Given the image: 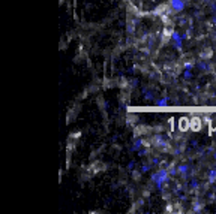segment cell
I'll return each instance as SVG.
<instances>
[{
    "instance_id": "6da1fadb",
    "label": "cell",
    "mask_w": 216,
    "mask_h": 214,
    "mask_svg": "<svg viewBox=\"0 0 216 214\" xmlns=\"http://www.w3.org/2000/svg\"><path fill=\"white\" fill-rule=\"evenodd\" d=\"M168 180V169H159V171L153 175V181L156 183L158 189L162 187V183Z\"/></svg>"
},
{
    "instance_id": "7a4b0ae2",
    "label": "cell",
    "mask_w": 216,
    "mask_h": 214,
    "mask_svg": "<svg viewBox=\"0 0 216 214\" xmlns=\"http://www.w3.org/2000/svg\"><path fill=\"white\" fill-rule=\"evenodd\" d=\"M171 12H174V11L171 9V5L170 3H161L152 14L153 15H158V17H164V15H170Z\"/></svg>"
},
{
    "instance_id": "3957f363",
    "label": "cell",
    "mask_w": 216,
    "mask_h": 214,
    "mask_svg": "<svg viewBox=\"0 0 216 214\" xmlns=\"http://www.w3.org/2000/svg\"><path fill=\"white\" fill-rule=\"evenodd\" d=\"M173 33H174V30H173V27H170V25H165V29L162 30V36H161V41L162 43H167L171 38H173Z\"/></svg>"
},
{
    "instance_id": "277c9868",
    "label": "cell",
    "mask_w": 216,
    "mask_h": 214,
    "mask_svg": "<svg viewBox=\"0 0 216 214\" xmlns=\"http://www.w3.org/2000/svg\"><path fill=\"white\" fill-rule=\"evenodd\" d=\"M105 165H104V163H101L99 162V160H98V162H93L89 168H87V171L89 172H92V174H98L99 171H105Z\"/></svg>"
},
{
    "instance_id": "5b68a950",
    "label": "cell",
    "mask_w": 216,
    "mask_h": 214,
    "mask_svg": "<svg viewBox=\"0 0 216 214\" xmlns=\"http://www.w3.org/2000/svg\"><path fill=\"white\" fill-rule=\"evenodd\" d=\"M170 5L174 12H180L185 9V0H170Z\"/></svg>"
},
{
    "instance_id": "8992f818",
    "label": "cell",
    "mask_w": 216,
    "mask_h": 214,
    "mask_svg": "<svg viewBox=\"0 0 216 214\" xmlns=\"http://www.w3.org/2000/svg\"><path fill=\"white\" fill-rule=\"evenodd\" d=\"M80 108H81V106H80V103H77V105L74 106V108H71V109H69V111H68V117H66V123H71L72 120H75V118H77V114H78V111H80Z\"/></svg>"
},
{
    "instance_id": "52a82bcc",
    "label": "cell",
    "mask_w": 216,
    "mask_h": 214,
    "mask_svg": "<svg viewBox=\"0 0 216 214\" xmlns=\"http://www.w3.org/2000/svg\"><path fill=\"white\" fill-rule=\"evenodd\" d=\"M201 118L200 117H192L191 118V130H194V132H200L201 130Z\"/></svg>"
},
{
    "instance_id": "ba28073f",
    "label": "cell",
    "mask_w": 216,
    "mask_h": 214,
    "mask_svg": "<svg viewBox=\"0 0 216 214\" xmlns=\"http://www.w3.org/2000/svg\"><path fill=\"white\" fill-rule=\"evenodd\" d=\"M152 132V127H146V126H137L134 129V133L137 136H140V135H149V133Z\"/></svg>"
},
{
    "instance_id": "9c48e42d",
    "label": "cell",
    "mask_w": 216,
    "mask_h": 214,
    "mask_svg": "<svg viewBox=\"0 0 216 214\" xmlns=\"http://www.w3.org/2000/svg\"><path fill=\"white\" fill-rule=\"evenodd\" d=\"M179 129L182 130V132L191 129V120H188V118H185V117L180 118V120H179Z\"/></svg>"
},
{
    "instance_id": "30bf717a",
    "label": "cell",
    "mask_w": 216,
    "mask_h": 214,
    "mask_svg": "<svg viewBox=\"0 0 216 214\" xmlns=\"http://www.w3.org/2000/svg\"><path fill=\"white\" fill-rule=\"evenodd\" d=\"M126 123L131 124V126H135V124L138 123V117L137 115H132V114H128L126 115Z\"/></svg>"
},
{
    "instance_id": "8fae6325",
    "label": "cell",
    "mask_w": 216,
    "mask_h": 214,
    "mask_svg": "<svg viewBox=\"0 0 216 214\" xmlns=\"http://www.w3.org/2000/svg\"><path fill=\"white\" fill-rule=\"evenodd\" d=\"M213 56V52H212V48H206L201 51V58H210Z\"/></svg>"
},
{
    "instance_id": "7c38bea8",
    "label": "cell",
    "mask_w": 216,
    "mask_h": 214,
    "mask_svg": "<svg viewBox=\"0 0 216 214\" xmlns=\"http://www.w3.org/2000/svg\"><path fill=\"white\" fill-rule=\"evenodd\" d=\"M186 171H188V166L186 165H180L177 168V172H180V174H186Z\"/></svg>"
},
{
    "instance_id": "4fadbf2b",
    "label": "cell",
    "mask_w": 216,
    "mask_h": 214,
    "mask_svg": "<svg viewBox=\"0 0 216 214\" xmlns=\"http://www.w3.org/2000/svg\"><path fill=\"white\" fill-rule=\"evenodd\" d=\"M215 180H216V169H215V171H210V174H209V181L213 183Z\"/></svg>"
},
{
    "instance_id": "5bb4252c",
    "label": "cell",
    "mask_w": 216,
    "mask_h": 214,
    "mask_svg": "<svg viewBox=\"0 0 216 214\" xmlns=\"http://www.w3.org/2000/svg\"><path fill=\"white\" fill-rule=\"evenodd\" d=\"M167 103H168V97H164L158 102V106H167Z\"/></svg>"
},
{
    "instance_id": "9a60e30c",
    "label": "cell",
    "mask_w": 216,
    "mask_h": 214,
    "mask_svg": "<svg viewBox=\"0 0 216 214\" xmlns=\"http://www.w3.org/2000/svg\"><path fill=\"white\" fill-rule=\"evenodd\" d=\"M80 136H81V132H75V133H71V135H69L71 139H78Z\"/></svg>"
},
{
    "instance_id": "2e32d148",
    "label": "cell",
    "mask_w": 216,
    "mask_h": 214,
    "mask_svg": "<svg viewBox=\"0 0 216 214\" xmlns=\"http://www.w3.org/2000/svg\"><path fill=\"white\" fill-rule=\"evenodd\" d=\"M132 177L135 178V180H140V177H141V175H140V172H138V171H134V174H132Z\"/></svg>"
}]
</instances>
